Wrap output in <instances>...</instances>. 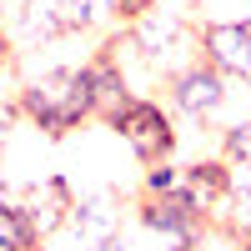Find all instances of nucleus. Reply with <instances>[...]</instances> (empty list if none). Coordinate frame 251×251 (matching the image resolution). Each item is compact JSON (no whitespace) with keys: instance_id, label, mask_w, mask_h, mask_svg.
Segmentation results:
<instances>
[{"instance_id":"nucleus-1","label":"nucleus","mask_w":251,"mask_h":251,"mask_svg":"<svg viewBox=\"0 0 251 251\" xmlns=\"http://www.w3.org/2000/svg\"><path fill=\"white\" fill-rule=\"evenodd\" d=\"M15 100L25 111V121L40 126L46 136H71L75 126L96 121V96H91V80L80 66H55V71L30 75L15 91Z\"/></svg>"},{"instance_id":"nucleus-2","label":"nucleus","mask_w":251,"mask_h":251,"mask_svg":"<svg viewBox=\"0 0 251 251\" xmlns=\"http://www.w3.org/2000/svg\"><path fill=\"white\" fill-rule=\"evenodd\" d=\"M111 131L136 151L141 166H161V161H171V151H176V121L151 96H136L131 106L111 121Z\"/></svg>"},{"instance_id":"nucleus-3","label":"nucleus","mask_w":251,"mask_h":251,"mask_svg":"<svg viewBox=\"0 0 251 251\" xmlns=\"http://www.w3.org/2000/svg\"><path fill=\"white\" fill-rule=\"evenodd\" d=\"M196 50L226 80H246L251 75V10L241 20H206L196 30Z\"/></svg>"},{"instance_id":"nucleus-4","label":"nucleus","mask_w":251,"mask_h":251,"mask_svg":"<svg viewBox=\"0 0 251 251\" xmlns=\"http://www.w3.org/2000/svg\"><path fill=\"white\" fill-rule=\"evenodd\" d=\"M226 96H231V91H226V75L216 66H206L201 55L171 75V106L181 116H191V121H211L226 106Z\"/></svg>"},{"instance_id":"nucleus-5","label":"nucleus","mask_w":251,"mask_h":251,"mask_svg":"<svg viewBox=\"0 0 251 251\" xmlns=\"http://www.w3.org/2000/svg\"><path fill=\"white\" fill-rule=\"evenodd\" d=\"M186 201L196 206V211L211 221V226H226V216H231V161H196V166H186Z\"/></svg>"},{"instance_id":"nucleus-6","label":"nucleus","mask_w":251,"mask_h":251,"mask_svg":"<svg viewBox=\"0 0 251 251\" xmlns=\"http://www.w3.org/2000/svg\"><path fill=\"white\" fill-rule=\"evenodd\" d=\"M136 216H141L146 231L166 236L171 246L176 241H196V236H206V226H211L186 196H141L136 201Z\"/></svg>"},{"instance_id":"nucleus-7","label":"nucleus","mask_w":251,"mask_h":251,"mask_svg":"<svg viewBox=\"0 0 251 251\" xmlns=\"http://www.w3.org/2000/svg\"><path fill=\"white\" fill-rule=\"evenodd\" d=\"M15 196H20V206H25L30 226L40 231V241H50L60 226H71V216H75V191H71V181H66V176L30 181L25 191H15Z\"/></svg>"},{"instance_id":"nucleus-8","label":"nucleus","mask_w":251,"mask_h":251,"mask_svg":"<svg viewBox=\"0 0 251 251\" xmlns=\"http://www.w3.org/2000/svg\"><path fill=\"white\" fill-rule=\"evenodd\" d=\"M86 80H91V96H96V121H116L126 106H131V86H126V71H121V50H116V40H106V46H100L86 66Z\"/></svg>"},{"instance_id":"nucleus-9","label":"nucleus","mask_w":251,"mask_h":251,"mask_svg":"<svg viewBox=\"0 0 251 251\" xmlns=\"http://www.w3.org/2000/svg\"><path fill=\"white\" fill-rule=\"evenodd\" d=\"M15 30L30 35V40H60V35H71L66 0H20V5H15Z\"/></svg>"},{"instance_id":"nucleus-10","label":"nucleus","mask_w":251,"mask_h":251,"mask_svg":"<svg viewBox=\"0 0 251 251\" xmlns=\"http://www.w3.org/2000/svg\"><path fill=\"white\" fill-rule=\"evenodd\" d=\"M0 251H40V231L30 226L15 191L0 196Z\"/></svg>"},{"instance_id":"nucleus-11","label":"nucleus","mask_w":251,"mask_h":251,"mask_svg":"<svg viewBox=\"0 0 251 251\" xmlns=\"http://www.w3.org/2000/svg\"><path fill=\"white\" fill-rule=\"evenodd\" d=\"M71 226L86 236V246H91V241H111V236H116V211H111L106 201H75Z\"/></svg>"},{"instance_id":"nucleus-12","label":"nucleus","mask_w":251,"mask_h":251,"mask_svg":"<svg viewBox=\"0 0 251 251\" xmlns=\"http://www.w3.org/2000/svg\"><path fill=\"white\" fill-rule=\"evenodd\" d=\"M186 191V166L176 161H161V166H146V181H141V196H181Z\"/></svg>"},{"instance_id":"nucleus-13","label":"nucleus","mask_w":251,"mask_h":251,"mask_svg":"<svg viewBox=\"0 0 251 251\" xmlns=\"http://www.w3.org/2000/svg\"><path fill=\"white\" fill-rule=\"evenodd\" d=\"M66 15H71V35L91 30V25H106V20H121L116 0H66Z\"/></svg>"},{"instance_id":"nucleus-14","label":"nucleus","mask_w":251,"mask_h":251,"mask_svg":"<svg viewBox=\"0 0 251 251\" xmlns=\"http://www.w3.org/2000/svg\"><path fill=\"white\" fill-rule=\"evenodd\" d=\"M251 156V121L246 126H226L221 136V161H246Z\"/></svg>"},{"instance_id":"nucleus-15","label":"nucleus","mask_w":251,"mask_h":251,"mask_svg":"<svg viewBox=\"0 0 251 251\" xmlns=\"http://www.w3.org/2000/svg\"><path fill=\"white\" fill-rule=\"evenodd\" d=\"M226 226H231V231L251 246V196H236V201H231V216H226Z\"/></svg>"},{"instance_id":"nucleus-16","label":"nucleus","mask_w":251,"mask_h":251,"mask_svg":"<svg viewBox=\"0 0 251 251\" xmlns=\"http://www.w3.org/2000/svg\"><path fill=\"white\" fill-rule=\"evenodd\" d=\"M161 0H116V10H121V25H141L146 15H156Z\"/></svg>"},{"instance_id":"nucleus-17","label":"nucleus","mask_w":251,"mask_h":251,"mask_svg":"<svg viewBox=\"0 0 251 251\" xmlns=\"http://www.w3.org/2000/svg\"><path fill=\"white\" fill-rule=\"evenodd\" d=\"M231 191L236 196H251V156L246 161H231Z\"/></svg>"},{"instance_id":"nucleus-18","label":"nucleus","mask_w":251,"mask_h":251,"mask_svg":"<svg viewBox=\"0 0 251 251\" xmlns=\"http://www.w3.org/2000/svg\"><path fill=\"white\" fill-rule=\"evenodd\" d=\"M80 251H126V246H121V236H111V241H91V246H80Z\"/></svg>"},{"instance_id":"nucleus-19","label":"nucleus","mask_w":251,"mask_h":251,"mask_svg":"<svg viewBox=\"0 0 251 251\" xmlns=\"http://www.w3.org/2000/svg\"><path fill=\"white\" fill-rule=\"evenodd\" d=\"M246 86H251V75H246Z\"/></svg>"},{"instance_id":"nucleus-20","label":"nucleus","mask_w":251,"mask_h":251,"mask_svg":"<svg viewBox=\"0 0 251 251\" xmlns=\"http://www.w3.org/2000/svg\"><path fill=\"white\" fill-rule=\"evenodd\" d=\"M246 251H251V246H246Z\"/></svg>"}]
</instances>
